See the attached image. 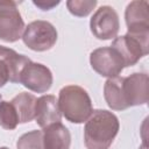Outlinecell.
Instances as JSON below:
<instances>
[{"label":"cell","instance_id":"cell-1","mask_svg":"<svg viewBox=\"0 0 149 149\" xmlns=\"http://www.w3.org/2000/svg\"><path fill=\"white\" fill-rule=\"evenodd\" d=\"M120 129L119 119L106 109H95L86 120L84 143L87 149H109Z\"/></svg>","mask_w":149,"mask_h":149},{"label":"cell","instance_id":"cell-2","mask_svg":"<svg viewBox=\"0 0 149 149\" xmlns=\"http://www.w3.org/2000/svg\"><path fill=\"white\" fill-rule=\"evenodd\" d=\"M57 100L62 115L73 123L86 122L93 112L88 93L78 85H66L62 87Z\"/></svg>","mask_w":149,"mask_h":149},{"label":"cell","instance_id":"cell-3","mask_svg":"<svg viewBox=\"0 0 149 149\" xmlns=\"http://www.w3.org/2000/svg\"><path fill=\"white\" fill-rule=\"evenodd\" d=\"M23 43L34 51H47L57 41V30L48 21L36 20L24 27L22 34Z\"/></svg>","mask_w":149,"mask_h":149},{"label":"cell","instance_id":"cell-4","mask_svg":"<svg viewBox=\"0 0 149 149\" xmlns=\"http://www.w3.org/2000/svg\"><path fill=\"white\" fill-rule=\"evenodd\" d=\"M24 22L16 2L12 0H0V40L5 42H16L22 37Z\"/></svg>","mask_w":149,"mask_h":149},{"label":"cell","instance_id":"cell-5","mask_svg":"<svg viewBox=\"0 0 149 149\" xmlns=\"http://www.w3.org/2000/svg\"><path fill=\"white\" fill-rule=\"evenodd\" d=\"M114 49L119 51L125 61V66L136 64L142 57L149 52V34L135 35L127 33L123 36L115 37L112 42Z\"/></svg>","mask_w":149,"mask_h":149},{"label":"cell","instance_id":"cell-6","mask_svg":"<svg viewBox=\"0 0 149 149\" xmlns=\"http://www.w3.org/2000/svg\"><path fill=\"white\" fill-rule=\"evenodd\" d=\"M92 69L102 77H118L126 68L122 56L113 47H101L94 49L90 55Z\"/></svg>","mask_w":149,"mask_h":149},{"label":"cell","instance_id":"cell-7","mask_svg":"<svg viewBox=\"0 0 149 149\" xmlns=\"http://www.w3.org/2000/svg\"><path fill=\"white\" fill-rule=\"evenodd\" d=\"M90 28L94 37L98 40H112L115 38L119 28V15L111 6L99 7L90 21Z\"/></svg>","mask_w":149,"mask_h":149},{"label":"cell","instance_id":"cell-8","mask_svg":"<svg viewBox=\"0 0 149 149\" xmlns=\"http://www.w3.org/2000/svg\"><path fill=\"white\" fill-rule=\"evenodd\" d=\"M20 84L36 93H44L52 85V73L50 69L41 63L29 62L20 74Z\"/></svg>","mask_w":149,"mask_h":149},{"label":"cell","instance_id":"cell-9","mask_svg":"<svg viewBox=\"0 0 149 149\" xmlns=\"http://www.w3.org/2000/svg\"><path fill=\"white\" fill-rule=\"evenodd\" d=\"M122 88L128 107L144 105L149 100V77L147 73L135 72L125 77Z\"/></svg>","mask_w":149,"mask_h":149},{"label":"cell","instance_id":"cell-10","mask_svg":"<svg viewBox=\"0 0 149 149\" xmlns=\"http://www.w3.org/2000/svg\"><path fill=\"white\" fill-rule=\"evenodd\" d=\"M126 24L129 34H149V3L146 0H134L126 7Z\"/></svg>","mask_w":149,"mask_h":149},{"label":"cell","instance_id":"cell-11","mask_svg":"<svg viewBox=\"0 0 149 149\" xmlns=\"http://www.w3.org/2000/svg\"><path fill=\"white\" fill-rule=\"evenodd\" d=\"M62 113L58 106V100L52 94H45L36 100L35 120L37 125L45 128L49 125L61 122Z\"/></svg>","mask_w":149,"mask_h":149},{"label":"cell","instance_id":"cell-12","mask_svg":"<svg viewBox=\"0 0 149 149\" xmlns=\"http://www.w3.org/2000/svg\"><path fill=\"white\" fill-rule=\"evenodd\" d=\"M44 149H69L71 144V134L62 123L56 122L43 128Z\"/></svg>","mask_w":149,"mask_h":149},{"label":"cell","instance_id":"cell-13","mask_svg":"<svg viewBox=\"0 0 149 149\" xmlns=\"http://www.w3.org/2000/svg\"><path fill=\"white\" fill-rule=\"evenodd\" d=\"M123 77H113L108 78L104 85V97L109 108L114 111H123L128 108L126 101L123 88H122Z\"/></svg>","mask_w":149,"mask_h":149},{"label":"cell","instance_id":"cell-14","mask_svg":"<svg viewBox=\"0 0 149 149\" xmlns=\"http://www.w3.org/2000/svg\"><path fill=\"white\" fill-rule=\"evenodd\" d=\"M0 57L6 62L9 70V81L20 83V74L23 68L31 62L27 56L17 54L10 48L0 45Z\"/></svg>","mask_w":149,"mask_h":149},{"label":"cell","instance_id":"cell-15","mask_svg":"<svg viewBox=\"0 0 149 149\" xmlns=\"http://www.w3.org/2000/svg\"><path fill=\"white\" fill-rule=\"evenodd\" d=\"M36 100L37 98L28 92H21L10 100V102L16 109L20 123H27L35 119Z\"/></svg>","mask_w":149,"mask_h":149},{"label":"cell","instance_id":"cell-16","mask_svg":"<svg viewBox=\"0 0 149 149\" xmlns=\"http://www.w3.org/2000/svg\"><path fill=\"white\" fill-rule=\"evenodd\" d=\"M19 116L10 101H0V126L3 129L13 130L19 125Z\"/></svg>","mask_w":149,"mask_h":149},{"label":"cell","instance_id":"cell-17","mask_svg":"<svg viewBox=\"0 0 149 149\" xmlns=\"http://www.w3.org/2000/svg\"><path fill=\"white\" fill-rule=\"evenodd\" d=\"M17 149H44L43 132L31 130L21 135L16 142Z\"/></svg>","mask_w":149,"mask_h":149},{"label":"cell","instance_id":"cell-18","mask_svg":"<svg viewBox=\"0 0 149 149\" xmlns=\"http://www.w3.org/2000/svg\"><path fill=\"white\" fill-rule=\"evenodd\" d=\"M97 6V1L95 0H69L66 1V7L69 9V12L74 15V16H79V17H84L87 16Z\"/></svg>","mask_w":149,"mask_h":149},{"label":"cell","instance_id":"cell-19","mask_svg":"<svg viewBox=\"0 0 149 149\" xmlns=\"http://www.w3.org/2000/svg\"><path fill=\"white\" fill-rule=\"evenodd\" d=\"M9 81V70L6 62L0 57V87Z\"/></svg>","mask_w":149,"mask_h":149},{"label":"cell","instance_id":"cell-20","mask_svg":"<svg viewBox=\"0 0 149 149\" xmlns=\"http://www.w3.org/2000/svg\"><path fill=\"white\" fill-rule=\"evenodd\" d=\"M33 3L37 7H40L42 10H49V9L54 8L55 6H57L59 3V1H33Z\"/></svg>","mask_w":149,"mask_h":149},{"label":"cell","instance_id":"cell-21","mask_svg":"<svg viewBox=\"0 0 149 149\" xmlns=\"http://www.w3.org/2000/svg\"><path fill=\"white\" fill-rule=\"evenodd\" d=\"M0 149H9V148H7V147H0Z\"/></svg>","mask_w":149,"mask_h":149}]
</instances>
